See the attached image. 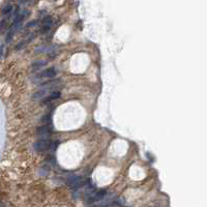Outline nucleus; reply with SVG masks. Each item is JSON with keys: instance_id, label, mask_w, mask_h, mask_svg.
Listing matches in <instances>:
<instances>
[{"instance_id": "1", "label": "nucleus", "mask_w": 207, "mask_h": 207, "mask_svg": "<svg viewBox=\"0 0 207 207\" xmlns=\"http://www.w3.org/2000/svg\"><path fill=\"white\" fill-rule=\"evenodd\" d=\"M53 146V143L51 142L50 140H47V139H41L38 140L37 142L34 144V149L38 152H43V151H47V150H50Z\"/></svg>"}, {"instance_id": "2", "label": "nucleus", "mask_w": 207, "mask_h": 207, "mask_svg": "<svg viewBox=\"0 0 207 207\" xmlns=\"http://www.w3.org/2000/svg\"><path fill=\"white\" fill-rule=\"evenodd\" d=\"M106 195H107V192L106 190H98V192H94L93 194H91L88 197V200L87 202L89 204H94V203H98L100 201L104 200L106 198Z\"/></svg>"}, {"instance_id": "3", "label": "nucleus", "mask_w": 207, "mask_h": 207, "mask_svg": "<svg viewBox=\"0 0 207 207\" xmlns=\"http://www.w3.org/2000/svg\"><path fill=\"white\" fill-rule=\"evenodd\" d=\"M56 76V71L54 69H45L44 71L39 73L37 76L35 77V81H39V80H43V79H53Z\"/></svg>"}, {"instance_id": "4", "label": "nucleus", "mask_w": 207, "mask_h": 207, "mask_svg": "<svg viewBox=\"0 0 207 207\" xmlns=\"http://www.w3.org/2000/svg\"><path fill=\"white\" fill-rule=\"evenodd\" d=\"M51 131H52V125H50V124H44V125L39 126L37 129V134L41 137H46L50 134Z\"/></svg>"}, {"instance_id": "5", "label": "nucleus", "mask_w": 207, "mask_h": 207, "mask_svg": "<svg viewBox=\"0 0 207 207\" xmlns=\"http://www.w3.org/2000/svg\"><path fill=\"white\" fill-rule=\"evenodd\" d=\"M60 92L59 91H54V92H52L51 93L50 95H49V96H48V98H46L45 100H43V102H42V104H49V102H53V100H57V98H60Z\"/></svg>"}, {"instance_id": "6", "label": "nucleus", "mask_w": 207, "mask_h": 207, "mask_svg": "<svg viewBox=\"0 0 207 207\" xmlns=\"http://www.w3.org/2000/svg\"><path fill=\"white\" fill-rule=\"evenodd\" d=\"M42 123L43 124H50L51 123V114L44 116L43 119H42Z\"/></svg>"}, {"instance_id": "7", "label": "nucleus", "mask_w": 207, "mask_h": 207, "mask_svg": "<svg viewBox=\"0 0 207 207\" xmlns=\"http://www.w3.org/2000/svg\"><path fill=\"white\" fill-rule=\"evenodd\" d=\"M12 5H10V4H7L6 6L3 7L2 14H3V15H8L10 12H12Z\"/></svg>"}, {"instance_id": "8", "label": "nucleus", "mask_w": 207, "mask_h": 207, "mask_svg": "<svg viewBox=\"0 0 207 207\" xmlns=\"http://www.w3.org/2000/svg\"><path fill=\"white\" fill-rule=\"evenodd\" d=\"M45 64H46V61H43V60H41V61H36L35 63H33V69H41V67Z\"/></svg>"}, {"instance_id": "9", "label": "nucleus", "mask_w": 207, "mask_h": 207, "mask_svg": "<svg viewBox=\"0 0 207 207\" xmlns=\"http://www.w3.org/2000/svg\"><path fill=\"white\" fill-rule=\"evenodd\" d=\"M3 51H4V45H1V46H0V58L2 57Z\"/></svg>"}, {"instance_id": "10", "label": "nucleus", "mask_w": 207, "mask_h": 207, "mask_svg": "<svg viewBox=\"0 0 207 207\" xmlns=\"http://www.w3.org/2000/svg\"><path fill=\"white\" fill-rule=\"evenodd\" d=\"M1 26H2V22H0V28H1Z\"/></svg>"}]
</instances>
